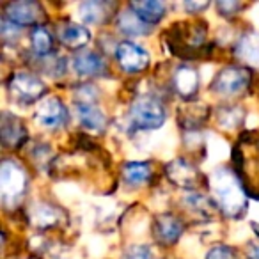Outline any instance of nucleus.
<instances>
[{
    "instance_id": "f257e3e1",
    "label": "nucleus",
    "mask_w": 259,
    "mask_h": 259,
    "mask_svg": "<svg viewBox=\"0 0 259 259\" xmlns=\"http://www.w3.org/2000/svg\"><path fill=\"white\" fill-rule=\"evenodd\" d=\"M211 192L215 202L226 215L240 217L247 209V195L240 176L227 169H217L211 178Z\"/></svg>"
},
{
    "instance_id": "f03ea898",
    "label": "nucleus",
    "mask_w": 259,
    "mask_h": 259,
    "mask_svg": "<svg viewBox=\"0 0 259 259\" xmlns=\"http://www.w3.org/2000/svg\"><path fill=\"white\" fill-rule=\"evenodd\" d=\"M169 50L181 59H199L208 54L206 43V23L180 22L169 29Z\"/></svg>"
},
{
    "instance_id": "7ed1b4c3",
    "label": "nucleus",
    "mask_w": 259,
    "mask_h": 259,
    "mask_svg": "<svg viewBox=\"0 0 259 259\" xmlns=\"http://www.w3.org/2000/svg\"><path fill=\"white\" fill-rule=\"evenodd\" d=\"M130 122L137 130H158L165 122V108L156 98H139L130 107Z\"/></svg>"
},
{
    "instance_id": "20e7f679",
    "label": "nucleus",
    "mask_w": 259,
    "mask_h": 259,
    "mask_svg": "<svg viewBox=\"0 0 259 259\" xmlns=\"http://www.w3.org/2000/svg\"><path fill=\"white\" fill-rule=\"evenodd\" d=\"M27 190V172L16 160L6 158L0 165V194L4 199V204L13 202L23 197Z\"/></svg>"
},
{
    "instance_id": "39448f33",
    "label": "nucleus",
    "mask_w": 259,
    "mask_h": 259,
    "mask_svg": "<svg viewBox=\"0 0 259 259\" xmlns=\"http://www.w3.org/2000/svg\"><path fill=\"white\" fill-rule=\"evenodd\" d=\"M8 93L16 103L30 105L47 94V85L43 80L30 73H15L8 80Z\"/></svg>"
},
{
    "instance_id": "423d86ee",
    "label": "nucleus",
    "mask_w": 259,
    "mask_h": 259,
    "mask_svg": "<svg viewBox=\"0 0 259 259\" xmlns=\"http://www.w3.org/2000/svg\"><path fill=\"white\" fill-rule=\"evenodd\" d=\"M252 80V75L248 69L240 68V66H229V68L220 69L211 80V91L215 94L222 96H233L248 87Z\"/></svg>"
},
{
    "instance_id": "0eeeda50",
    "label": "nucleus",
    "mask_w": 259,
    "mask_h": 259,
    "mask_svg": "<svg viewBox=\"0 0 259 259\" xmlns=\"http://www.w3.org/2000/svg\"><path fill=\"white\" fill-rule=\"evenodd\" d=\"M4 20L15 23L18 27H39L37 23H41L45 20V9L39 2H34V0L8 2L4 6Z\"/></svg>"
},
{
    "instance_id": "6e6552de",
    "label": "nucleus",
    "mask_w": 259,
    "mask_h": 259,
    "mask_svg": "<svg viewBox=\"0 0 259 259\" xmlns=\"http://www.w3.org/2000/svg\"><path fill=\"white\" fill-rule=\"evenodd\" d=\"M165 174L170 183L187 190H197L204 183V176L201 174V170L185 158H174L172 162L167 163Z\"/></svg>"
},
{
    "instance_id": "1a4fd4ad",
    "label": "nucleus",
    "mask_w": 259,
    "mask_h": 259,
    "mask_svg": "<svg viewBox=\"0 0 259 259\" xmlns=\"http://www.w3.org/2000/svg\"><path fill=\"white\" fill-rule=\"evenodd\" d=\"M115 61L119 62L122 71L142 73L149 66V54L139 45L122 41L115 48Z\"/></svg>"
},
{
    "instance_id": "9d476101",
    "label": "nucleus",
    "mask_w": 259,
    "mask_h": 259,
    "mask_svg": "<svg viewBox=\"0 0 259 259\" xmlns=\"http://www.w3.org/2000/svg\"><path fill=\"white\" fill-rule=\"evenodd\" d=\"M36 119L41 126L50 130H59L62 126L68 124L69 114L66 105L62 103L59 98H47V100L41 101L39 108L36 112Z\"/></svg>"
},
{
    "instance_id": "9b49d317",
    "label": "nucleus",
    "mask_w": 259,
    "mask_h": 259,
    "mask_svg": "<svg viewBox=\"0 0 259 259\" xmlns=\"http://www.w3.org/2000/svg\"><path fill=\"white\" fill-rule=\"evenodd\" d=\"M0 137L2 144L8 149H18L29 141V132L20 117L4 112L0 119Z\"/></svg>"
},
{
    "instance_id": "f8f14e48",
    "label": "nucleus",
    "mask_w": 259,
    "mask_h": 259,
    "mask_svg": "<svg viewBox=\"0 0 259 259\" xmlns=\"http://www.w3.org/2000/svg\"><path fill=\"white\" fill-rule=\"evenodd\" d=\"M183 231V222L170 213H162L153 222V236L160 245H174L181 238Z\"/></svg>"
},
{
    "instance_id": "ddd939ff",
    "label": "nucleus",
    "mask_w": 259,
    "mask_h": 259,
    "mask_svg": "<svg viewBox=\"0 0 259 259\" xmlns=\"http://www.w3.org/2000/svg\"><path fill=\"white\" fill-rule=\"evenodd\" d=\"M201 85V76L192 66H178L172 73V87L183 100H192Z\"/></svg>"
},
{
    "instance_id": "4468645a",
    "label": "nucleus",
    "mask_w": 259,
    "mask_h": 259,
    "mask_svg": "<svg viewBox=\"0 0 259 259\" xmlns=\"http://www.w3.org/2000/svg\"><path fill=\"white\" fill-rule=\"evenodd\" d=\"M115 11L114 2H107V0H91V2H82L78 6V15L82 22L93 23V25H100L112 18Z\"/></svg>"
},
{
    "instance_id": "2eb2a0df",
    "label": "nucleus",
    "mask_w": 259,
    "mask_h": 259,
    "mask_svg": "<svg viewBox=\"0 0 259 259\" xmlns=\"http://www.w3.org/2000/svg\"><path fill=\"white\" fill-rule=\"evenodd\" d=\"M64 213L54 204L48 202H37L36 206H32L29 213V220L36 229H52L57 227L59 224L64 220Z\"/></svg>"
},
{
    "instance_id": "dca6fc26",
    "label": "nucleus",
    "mask_w": 259,
    "mask_h": 259,
    "mask_svg": "<svg viewBox=\"0 0 259 259\" xmlns=\"http://www.w3.org/2000/svg\"><path fill=\"white\" fill-rule=\"evenodd\" d=\"M130 11H134L139 18L148 25H156L163 20L167 8L160 0H139V2H130Z\"/></svg>"
},
{
    "instance_id": "f3484780",
    "label": "nucleus",
    "mask_w": 259,
    "mask_h": 259,
    "mask_svg": "<svg viewBox=\"0 0 259 259\" xmlns=\"http://www.w3.org/2000/svg\"><path fill=\"white\" fill-rule=\"evenodd\" d=\"M57 37L66 48H71V50H80L83 48L91 39L89 29H85L83 25H76V23H64V25L59 27Z\"/></svg>"
},
{
    "instance_id": "a211bd4d",
    "label": "nucleus",
    "mask_w": 259,
    "mask_h": 259,
    "mask_svg": "<svg viewBox=\"0 0 259 259\" xmlns=\"http://www.w3.org/2000/svg\"><path fill=\"white\" fill-rule=\"evenodd\" d=\"M209 115V108L202 103H188L180 108L178 121L183 130H199L206 122Z\"/></svg>"
},
{
    "instance_id": "6ab92c4d",
    "label": "nucleus",
    "mask_w": 259,
    "mask_h": 259,
    "mask_svg": "<svg viewBox=\"0 0 259 259\" xmlns=\"http://www.w3.org/2000/svg\"><path fill=\"white\" fill-rule=\"evenodd\" d=\"M73 68L82 76H98L107 69V64H105L103 57L96 52H83L75 57Z\"/></svg>"
},
{
    "instance_id": "aec40b11",
    "label": "nucleus",
    "mask_w": 259,
    "mask_h": 259,
    "mask_svg": "<svg viewBox=\"0 0 259 259\" xmlns=\"http://www.w3.org/2000/svg\"><path fill=\"white\" fill-rule=\"evenodd\" d=\"M76 114L82 128L91 132H105L107 128V115L94 105H76Z\"/></svg>"
},
{
    "instance_id": "412c9836",
    "label": "nucleus",
    "mask_w": 259,
    "mask_h": 259,
    "mask_svg": "<svg viewBox=\"0 0 259 259\" xmlns=\"http://www.w3.org/2000/svg\"><path fill=\"white\" fill-rule=\"evenodd\" d=\"M153 178V167L148 162H130L122 165V180L132 187L149 183Z\"/></svg>"
},
{
    "instance_id": "4be33fe9",
    "label": "nucleus",
    "mask_w": 259,
    "mask_h": 259,
    "mask_svg": "<svg viewBox=\"0 0 259 259\" xmlns=\"http://www.w3.org/2000/svg\"><path fill=\"white\" fill-rule=\"evenodd\" d=\"M117 27L121 32L128 34V36H146L151 32L148 23H144L134 11H124L117 16Z\"/></svg>"
},
{
    "instance_id": "5701e85b",
    "label": "nucleus",
    "mask_w": 259,
    "mask_h": 259,
    "mask_svg": "<svg viewBox=\"0 0 259 259\" xmlns=\"http://www.w3.org/2000/svg\"><path fill=\"white\" fill-rule=\"evenodd\" d=\"M30 47L39 57L50 55L54 52V36L48 32L47 27H34L32 32H30Z\"/></svg>"
},
{
    "instance_id": "b1692460",
    "label": "nucleus",
    "mask_w": 259,
    "mask_h": 259,
    "mask_svg": "<svg viewBox=\"0 0 259 259\" xmlns=\"http://www.w3.org/2000/svg\"><path fill=\"white\" fill-rule=\"evenodd\" d=\"M238 55L243 61L259 66V34H248L238 43Z\"/></svg>"
},
{
    "instance_id": "393cba45",
    "label": "nucleus",
    "mask_w": 259,
    "mask_h": 259,
    "mask_svg": "<svg viewBox=\"0 0 259 259\" xmlns=\"http://www.w3.org/2000/svg\"><path fill=\"white\" fill-rule=\"evenodd\" d=\"M243 108L240 107H222L217 110L219 124L224 130H234L243 124Z\"/></svg>"
},
{
    "instance_id": "a878e982",
    "label": "nucleus",
    "mask_w": 259,
    "mask_h": 259,
    "mask_svg": "<svg viewBox=\"0 0 259 259\" xmlns=\"http://www.w3.org/2000/svg\"><path fill=\"white\" fill-rule=\"evenodd\" d=\"M215 8L222 16H226V18H233L234 15H238L240 11H243L245 6L240 4V2H234V0H222V2H217Z\"/></svg>"
},
{
    "instance_id": "bb28decb",
    "label": "nucleus",
    "mask_w": 259,
    "mask_h": 259,
    "mask_svg": "<svg viewBox=\"0 0 259 259\" xmlns=\"http://www.w3.org/2000/svg\"><path fill=\"white\" fill-rule=\"evenodd\" d=\"M206 259H240L238 252L233 247H227V245H217L211 250L208 252Z\"/></svg>"
},
{
    "instance_id": "cd10ccee",
    "label": "nucleus",
    "mask_w": 259,
    "mask_h": 259,
    "mask_svg": "<svg viewBox=\"0 0 259 259\" xmlns=\"http://www.w3.org/2000/svg\"><path fill=\"white\" fill-rule=\"evenodd\" d=\"M124 259H155V255L148 245H132L126 248Z\"/></svg>"
},
{
    "instance_id": "c85d7f7f",
    "label": "nucleus",
    "mask_w": 259,
    "mask_h": 259,
    "mask_svg": "<svg viewBox=\"0 0 259 259\" xmlns=\"http://www.w3.org/2000/svg\"><path fill=\"white\" fill-rule=\"evenodd\" d=\"M96 96H98V91L94 89L93 85L85 83V85H82L78 91H76V100H78L76 105H94Z\"/></svg>"
},
{
    "instance_id": "c756f323",
    "label": "nucleus",
    "mask_w": 259,
    "mask_h": 259,
    "mask_svg": "<svg viewBox=\"0 0 259 259\" xmlns=\"http://www.w3.org/2000/svg\"><path fill=\"white\" fill-rule=\"evenodd\" d=\"M208 2H185L183 8L185 11H188L190 15H199V13H202L206 8H208Z\"/></svg>"
},
{
    "instance_id": "7c9ffc66",
    "label": "nucleus",
    "mask_w": 259,
    "mask_h": 259,
    "mask_svg": "<svg viewBox=\"0 0 259 259\" xmlns=\"http://www.w3.org/2000/svg\"><path fill=\"white\" fill-rule=\"evenodd\" d=\"M254 142V144H250V142H248V146H250V148H254V165L255 163H257V180H259V139H255V141H252Z\"/></svg>"
},
{
    "instance_id": "2f4dec72",
    "label": "nucleus",
    "mask_w": 259,
    "mask_h": 259,
    "mask_svg": "<svg viewBox=\"0 0 259 259\" xmlns=\"http://www.w3.org/2000/svg\"><path fill=\"white\" fill-rule=\"evenodd\" d=\"M247 255H248V259H259V245H255V243L248 245Z\"/></svg>"
}]
</instances>
